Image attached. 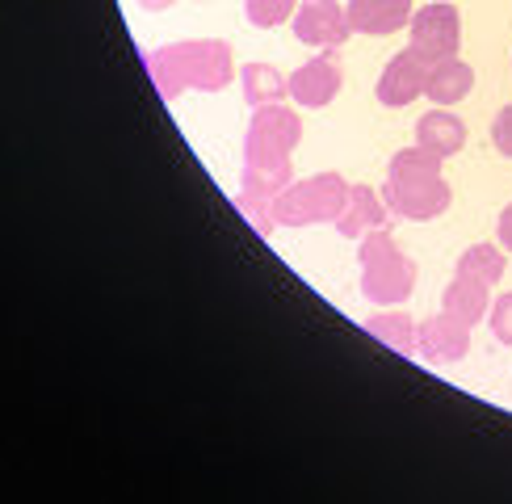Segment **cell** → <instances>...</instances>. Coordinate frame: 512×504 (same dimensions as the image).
I'll return each mask as SVG.
<instances>
[{
  "mask_svg": "<svg viewBox=\"0 0 512 504\" xmlns=\"http://www.w3.org/2000/svg\"><path fill=\"white\" fill-rule=\"evenodd\" d=\"M424 89H429V63H424L416 51H403V55H395V59L387 63V68H382L374 93H378L382 105L399 110V105L416 101Z\"/></svg>",
  "mask_w": 512,
  "mask_h": 504,
  "instance_id": "10",
  "label": "cell"
},
{
  "mask_svg": "<svg viewBox=\"0 0 512 504\" xmlns=\"http://www.w3.org/2000/svg\"><path fill=\"white\" fill-rule=\"evenodd\" d=\"M294 26V38L307 42V47H345V38L353 34L349 26V13L345 5H336V0H303V5L294 9L290 17Z\"/></svg>",
  "mask_w": 512,
  "mask_h": 504,
  "instance_id": "7",
  "label": "cell"
},
{
  "mask_svg": "<svg viewBox=\"0 0 512 504\" xmlns=\"http://www.w3.org/2000/svg\"><path fill=\"white\" fill-rule=\"evenodd\" d=\"M147 72H152L156 89L164 101L181 97L185 89H202V93H219L236 76L231 63V47L219 38H202V42H173L147 55Z\"/></svg>",
  "mask_w": 512,
  "mask_h": 504,
  "instance_id": "2",
  "label": "cell"
},
{
  "mask_svg": "<svg viewBox=\"0 0 512 504\" xmlns=\"http://www.w3.org/2000/svg\"><path fill=\"white\" fill-rule=\"evenodd\" d=\"M366 328H370V336H378V341L391 345L395 353H416V324H412V315L382 311V315H370Z\"/></svg>",
  "mask_w": 512,
  "mask_h": 504,
  "instance_id": "17",
  "label": "cell"
},
{
  "mask_svg": "<svg viewBox=\"0 0 512 504\" xmlns=\"http://www.w3.org/2000/svg\"><path fill=\"white\" fill-rule=\"evenodd\" d=\"M349 181L340 173H315L307 181H290L282 194L269 202V219L286 227H315V223H336L340 210L349 202Z\"/></svg>",
  "mask_w": 512,
  "mask_h": 504,
  "instance_id": "5",
  "label": "cell"
},
{
  "mask_svg": "<svg viewBox=\"0 0 512 504\" xmlns=\"http://www.w3.org/2000/svg\"><path fill=\"white\" fill-rule=\"evenodd\" d=\"M492 143L500 147V156H512V105H504V110L496 114V122H492Z\"/></svg>",
  "mask_w": 512,
  "mask_h": 504,
  "instance_id": "21",
  "label": "cell"
},
{
  "mask_svg": "<svg viewBox=\"0 0 512 504\" xmlns=\"http://www.w3.org/2000/svg\"><path fill=\"white\" fill-rule=\"evenodd\" d=\"M303 139V118L294 110L277 105H261L248 126L244 139V177H240V206L256 219V227L269 231V202L290 185V152Z\"/></svg>",
  "mask_w": 512,
  "mask_h": 504,
  "instance_id": "1",
  "label": "cell"
},
{
  "mask_svg": "<svg viewBox=\"0 0 512 504\" xmlns=\"http://www.w3.org/2000/svg\"><path fill=\"white\" fill-rule=\"evenodd\" d=\"M496 236H500L504 252H512V202L504 206V215H500V227H496Z\"/></svg>",
  "mask_w": 512,
  "mask_h": 504,
  "instance_id": "22",
  "label": "cell"
},
{
  "mask_svg": "<svg viewBox=\"0 0 512 504\" xmlns=\"http://www.w3.org/2000/svg\"><path fill=\"white\" fill-rule=\"evenodd\" d=\"M139 5H143V9H168L173 0H139Z\"/></svg>",
  "mask_w": 512,
  "mask_h": 504,
  "instance_id": "23",
  "label": "cell"
},
{
  "mask_svg": "<svg viewBox=\"0 0 512 504\" xmlns=\"http://www.w3.org/2000/svg\"><path fill=\"white\" fill-rule=\"evenodd\" d=\"M416 143H420V147H429V152H437V156L445 160V156L462 152V143H466V126H462V118H458V114L445 110V105H433V110L416 122Z\"/></svg>",
  "mask_w": 512,
  "mask_h": 504,
  "instance_id": "13",
  "label": "cell"
},
{
  "mask_svg": "<svg viewBox=\"0 0 512 504\" xmlns=\"http://www.w3.org/2000/svg\"><path fill=\"white\" fill-rule=\"evenodd\" d=\"M244 9H248V21H252V26L273 30V26H282V21L294 17L298 0H244Z\"/></svg>",
  "mask_w": 512,
  "mask_h": 504,
  "instance_id": "19",
  "label": "cell"
},
{
  "mask_svg": "<svg viewBox=\"0 0 512 504\" xmlns=\"http://www.w3.org/2000/svg\"><path fill=\"white\" fill-rule=\"evenodd\" d=\"M471 89H475L471 63H462L454 55V59H441L429 68V89H424V97H433V105H458L462 97H471Z\"/></svg>",
  "mask_w": 512,
  "mask_h": 504,
  "instance_id": "15",
  "label": "cell"
},
{
  "mask_svg": "<svg viewBox=\"0 0 512 504\" xmlns=\"http://www.w3.org/2000/svg\"><path fill=\"white\" fill-rule=\"evenodd\" d=\"M382 223H387V206H382V198L374 194L370 185H353L349 202H345V210H340V219H336V231L340 236H349V240H361L366 231H374Z\"/></svg>",
  "mask_w": 512,
  "mask_h": 504,
  "instance_id": "14",
  "label": "cell"
},
{
  "mask_svg": "<svg viewBox=\"0 0 512 504\" xmlns=\"http://www.w3.org/2000/svg\"><path fill=\"white\" fill-rule=\"evenodd\" d=\"M240 84H244V101L252 105V110H261V105H277L290 93V80L277 68H269V63H244Z\"/></svg>",
  "mask_w": 512,
  "mask_h": 504,
  "instance_id": "16",
  "label": "cell"
},
{
  "mask_svg": "<svg viewBox=\"0 0 512 504\" xmlns=\"http://www.w3.org/2000/svg\"><path fill=\"white\" fill-rule=\"evenodd\" d=\"M441 311L458 315L462 324H479L487 320V311H492V286L471 278V273H454V282L445 286V299H441Z\"/></svg>",
  "mask_w": 512,
  "mask_h": 504,
  "instance_id": "12",
  "label": "cell"
},
{
  "mask_svg": "<svg viewBox=\"0 0 512 504\" xmlns=\"http://www.w3.org/2000/svg\"><path fill=\"white\" fill-rule=\"evenodd\" d=\"M353 34H395L412 21V0H349Z\"/></svg>",
  "mask_w": 512,
  "mask_h": 504,
  "instance_id": "11",
  "label": "cell"
},
{
  "mask_svg": "<svg viewBox=\"0 0 512 504\" xmlns=\"http://www.w3.org/2000/svg\"><path fill=\"white\" fill-rule=\"evenodd\" d=\"M387 206L403 219H437L450 206V185L441 177V156L429 147H408L387 168Z\"/></svg>",
  "mask_w": 512,
  "mask_h": 504,
  "instance_id": "3",
  "label": "cell"
},
{
  "mask_svg": "<svg viewBox=\"0 0 512 504\" xmlns=\"http://www.w3.org/2000/svg\"><path fill=\"white\" fill-rule=\"evenodd\" d=\"M357 261H361V294L370 303L378 307L408 303V294L416 290V261L395 248L387 227H374L357 240Z\"/></svg>",
  "mask_w": 512,
  "mask_h": 504,
  "instance_id": "4",
  "label": "cell"
},
{
  "mask_svg": "<svg viewBox=\"0 0 512 504\" xmlns=\"http://www.w3.org/2000/svg\"><path fill=\"white\" fill-rule=\"evenodd\" d=\"M487 324H492V336L500 345H512V290L500 294V299L492 303V311H487Z\"/></svg>",
  "mask_w": 512,
  "mask_h": 504,
  "instance_id": "20",
  "label": "cell"
},
{
  "mask_svg": "<svg viewBox=\"0 0 512 504\" xmlns=\"http://www.w3.org/2000/svg\"><path fill=\"white\" fill-rule=\"evenodd\" d=\"M466 349H471V324H462L450 311H441L416 328V353H424V362H433V366L462 362Z\"/></svg>",
  "mask_w": 512,
  "mask_h": 504,
  "instance_id": "8",
  "label": "cell"
},
{
  "mask_svg": "<svg viewBox=\"0 0 512 504\" xmlns=\"http://www.w3.org/2000/svg\"><path fill=\"white\" fill-rule=\"evenodd\" d=\"M340 47H324V55L307 59L303 68H298L290 76V97L298 105H307V110H319V105H328L336 93H340V80H345V72H340Z\"/></svg>",
  "mask_w": 512,
  "mask_h": 504,
  "instance_id": "9",
  "label": "cell"
},
{
  "mask_svg": "<svg viewBox=\"0 0 512 504\" xmlns=\"http://www.w3.org/2000/svg\"><path fill=\"white\" fill-rule=\"evenodd\" d=\"M458 273H471V278L496 286V282L504 278V252H500L496 244H475V248H466L462 257H458Z\"/></svg>",
  "mask_w": 512,
  "mask_h": 504,
  "instance_id": "18",
  "label": "cell"
},
{
  "mask_svg": "<svg viewBox=\"0 0 512 504\" xmlns=\"http://www.w3.org/2000/svg\"><path fill=\"white\" fill-rule=\"evenodd\" d=\"M462 42V26H458V9L454 5H424L412 13L408 21V51H416L424 63H441L454 59Z\"/></svg>",
  "mask_w": 512,
  "mask_h": 504,
  "instance_id": "6",
  "label": "cell"
}]
</instances>
